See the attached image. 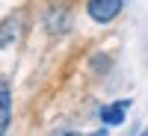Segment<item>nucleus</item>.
I'll use <instances>...</instances> for the list:
<instances>
[{
  "label": "nucleus",
  "instance_id": "nucleus-5",
  "mask_svg": "<svg viewBox=\"0 0 148 136\" xmlns=\"http://www.w3.org/2000/svg\"><path fill=\"white\" fill-rule=\"evenodd\" d=\"M59 136H74V133H59Z\"/></svg>",
  "mask_w": 148,
  "mask_h": 136
},
{
  "label": "nucleus",
  "instance_id": "nucleus-3",
  "mask_svg": "<svg viewBox=\"0 0 148 136\" xmlns=\"http://www.w3.org/2000/svg\"><path fill=\"white\" fill-rule=\"evenodd\" d=\"M9 113H12V98H9V86L0 80V136H3L9 124Z\"/></svg>",
  "mask_w": 148,
  "mask_h": 136
},
{
  "label": "nucleus",
  "instance_id": "nucleus-2",
  "mask_svg": "<svg viewBox=\"0 0 148 136\" xmlns=\"http://www.w3.org/2000/svg\"><path fill=\"white\" fill-rule=\"evenodd\" d=\"M127 107H130V101H116L113 107H107L104 113H101V118H104V124H121V118H125V113H127Z\"/></svg>",
  "mask_w": 148,
  "mask_h": 136
},
{
  "label": "nucleus",
  "instance_id": "nucleus-1",
  "mask_svg": "<svg viewBox=\"0 0 148 136\" xmlns=\"http://www.w3.org/2000/svg\"><path fill=\"white\" fill-rule=\"evenodd\" d=\"M89 15L95 18V21H101V24H107V21H113L119 12H121V0H89Z\"/></svg>",
  "mask_w": 148,
  "mask_h": 136
},
{
  "label": "nucleus",
  "instance_id": "nucleus-4",
  "mask_svg": "<svg viewBox=\"0 0 148 136\" xmlns=\"http://www.w3.org/2000/svg\"><path fill=\"white\" fill-rule=\"evenodd\" d=\"M15 33H18V18H12L9 24H3V30H0V47L15 39Z\"/></svg>",
  "mask_w": 148,
  "mask_h": 136
}]
</instances>
